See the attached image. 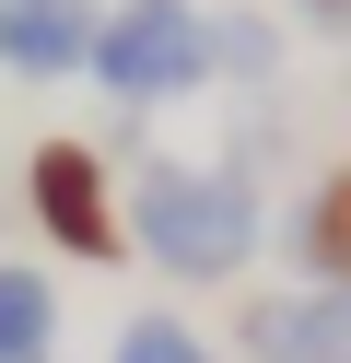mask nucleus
I'll return each mask as SVG.
<instances>
[{"label": "nucleus", "instance_id": "20e7f679", "mask_svg": "<svg viewBox=\"0 0 351 363\" xmlns=\"http://www.w3.org/2000/svg\"><path fill=\"white\" fill-rule=\"evenodd\" d=\"M246 363H351V293H246Z\"/></svg>", "mask_w": 351, "mask_h": 363}, {"label": "nucleus", "instance_id": "f03ea898", "mask_svg": "<svg viewBox=\"0 0 351 363\" xmlns=\"http://www.w3.org/2000/svg\"><path fill=\"white\" fill-rule=\"evenodd\" d=\"M94 82H106L129 118H152V106H187V94L211 82V12H199V0H106Z\"/></svg>", "mask_w": 351, "mask_h": 363}, {"label": "nucleus", "instance_id": "f257e3e1", "mask_svg": "<svg viewBox=\"0 0 351 363\" xmlns=\"http://www.w3.org/2000/svg\"><path fill=\"white\" fill-rule=\"evenodd\" d=\"M129 246L176 281H234L257 258V176L246 164H140Z\"/></svg>", "mask_w": 351, "mask_h": 363}, {"label": "nucleus", "instance_id": "1a4fd4ad", "mask_svg": "<svg viewBox=\"0 0 351 363\" xmlns=\"http://www.w3.org/2000/svg\"><path fill=\"white\" fill-rule=\"evenodd\" d=\"M304 12H316V24H351V0H304Z\"/></svg>", "mask_w": 351, "mask_h": 363}, {"label": "nucleus", "instance_id": "6e6552de", "mask_svg": "<svg viewBox=\"0 0 351 363\" xmlns=\"http://www.w3.org/2000/svg\"><path fill=\"white\" fill-rule=\"evenodd\" d=\"M106 363H223V352H211V340L187 328V316H129Z\"/></svg>", "mask_w": 351, "mask_h": 363}, {"label": "nucleus", "instance_id": "7ed1b4c3", "mask_svg": "<svg viewBox=\"0 0 351 363\" xmlns=\"http://www.w3.org/2000/svg\"><path fill=\"white\" fill-rule=\"evenodd\" d=\"M23 199H35V235H47V246H70L82 269H106L117 246H129V211L106 199V152H94V141H35Z\"/></svg>", "mask_w": 351, "mask_h": 363}, {"label": "nucleus", "instance_id": "0eeeda50", "mask_svg": "<svg viewBox=\"0 0 351 363\" xmlns=\"http://www.w3.org/2000/svg\"><path fill=\"white\" fill-rule=\"evenodd\" d=\"M59 352V293L35 269H0V363H47Z\"/></svg>", "mask_w": 351, "mask_h": 363}, {"label": "nucleus", "instance_id": "423d86ee", "mask_svg": "<svg viewBox=\"0 0 351 363\" xmlns=\"http://www.w3.org/2000/svg\"><path fill=\"white\" fill-rule=\"evenodd\" d=\"M293 258H304V281H316V293H351V176H316V188H304Z\"/></svg>", "mask_w": 351, "mask_h": 363}, {"label": "nucleus", "instance_id": "39448f33", "mask_svg": "<svg viewBox=\"0 0 351 363\" xmlns=\"http://www.w3.org/2000/svg\"><path fill=\"white\" fill-rule=\"evenodd\" d=\"M94 35H106V0H0V71L23 82L94 71Z\"/></svg>", "mask_w": 351, "mask_h": 363}]
</instances>
